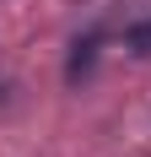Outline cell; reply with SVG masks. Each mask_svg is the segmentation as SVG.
I'll return each instance as SVG.
<instances>
[{
  "mask_svg": "<svg viewBox=\"0 0 151 157\" xmlns=\"http://www.w3.org/2000/svg\"><path fill=\"white\" fill-rule=\"evenodd\" d=\"M124 44L135 49L140 60H151V16H140V22H130V33H124Z\"/></svg>",
  "mask_w": 151,
  "mask_h": 157,
  "instance_id": "obj_2",
  "label": "cell"
},
{
  "mask_svg": "<svg viewBox=\"0 0 151 157\" xmlns=\"http://www.w3.org/2000/svg\"><path fill=\"white\" fill-rule=\"evenodd\" d=\"M92 54H97V33L76 38V54H70V71H65V76H70V81H81V76L92 71Z\"/></svg>",
  "mask_w": 151,
  "mask_h": 157,
  "instance_id": "obj_1",
  "label": "cell"
}]
</instances>
